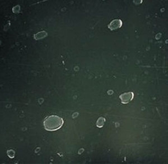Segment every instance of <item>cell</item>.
<instances>
[{
  "label": "cell",
  "mask_w": 168,
  "mask_h": 164,
  "mask_svg": "<svg viewBox=\"0 0 168 164\" xmlns=\"http://www.w3.org/2000/svg\"><path fill=\"white\" fill-rule=\"evenodd\" d=\"M63 119L55 115L47 117L43 122V125L45 130L48 131H55L61 128L63 125Z\"/></svg>",
  "instance_id": "obj_1"
},
{
  "label": "cell",
  "mask_w": 168,
  "mask_h": 164,
  "mask_svg": "<svg viewBox=\"0 0 168 164\" xmlns=\"http://www.w3.org/2000/svg\"><path fill=\"white\" fill-rule=\"evenodd\" d=\"M133 98H134V93L132 92L124 93L120 96V98L121 100V102L122 104H127L131 101H132Z\"/></svg>",
  "instance_id": "obj_2"
},
{
  "label": "cell",
  "mask_w": 168,
  "mask_h": 164,
  "mask_svg": "<svg viewBox=\"0 0 168 164\" xmlns=\"http://www.w3.org/2000/svg\"><path fill=\"white\" fill-rule=\"evenodd\" d=\"M122 21L121 20H114L108 25V28L110 30H114L120 28L122 26Z\"/></svg>",
  "instance_id": "obj_3"
},
{
  "label": "cell",
  "mask_w": 168,
  "mask_h": 164,
  "mask_svg": "<svg viewBox=\"0 0 168 164\" xmlns=\"http://www.w3.org/2000/svg\"><path fill=\"white\" fill-rule=\"evenodd\" d=\"M48 35L47 32L45 31H42L40 32H38L34 35V39L36 40H39V39H43Z\"/></svg>",
  "instance_id": "obj_4"
},
{
  "label": "cell",
  "mask_w": 168,
  "mask_h": 164,
  "mask_svg": "<svg viewBox=\"0 0 168 164\" xmlns=\"http://www.w3.org/2000/svg\"><path fill=\"white\" fill-rule=\"evenodd\" d=\"M105 122V119L104 117H100L99 119H97L96 125L97 127L101 128L103 127Z\"/></svg>",
  "instance_id": "obj_5"
}]
</instances>
